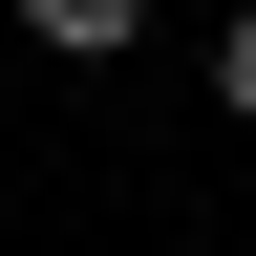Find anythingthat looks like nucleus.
I'll use <instances>...</instances> for the list:
<instances>
[{
    "instance_id": "obj_1",
    "label": "nucleus",
    "mask_w": 256,
    "mask_h": 256,
    "mask_svg": "<svg viewBox=\"0 0 256 256\" xmlns=\"http://www.w3.org/2000/svg\"><path fill=\"white\" fill-rule=\"evenodd\" d=\"M128 22H150V0H22V43H64V64H107Z\"/></svg>"
},
{
    "instance_id": "obj_2",
    "label": "nucleus",
    "mask_w": 256,
    "mask_h": 256,
    "mask_svg": "<svg viewBox=\"0 0 256 256\" xmlns=\"http://www.w3.org/2000/svg\"><path fill=\"white\" fill-rule=\"evenodd\" d=\"M214 107L256 128V0H235V22H214Z\"/></svg>"
}]
</instances>
